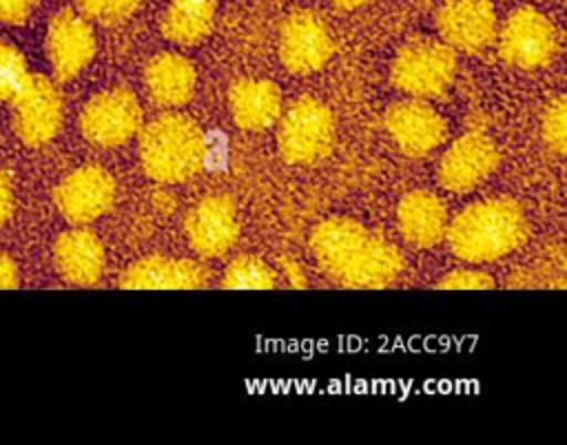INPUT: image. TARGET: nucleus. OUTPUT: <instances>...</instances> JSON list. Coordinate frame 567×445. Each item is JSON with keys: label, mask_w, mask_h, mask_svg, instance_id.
Instances as JSON below:
<instances>
[{"label": "nucleus", "mask_w": 567, "mask_h": 445, "mask_svg": "<svg viewBox=\"0 0 567 445\" xmlns=\"http://www.w3.org/2000/svg\"><path fill=\"white\" fill-rule=\"evenodd\" d=\"M310 250L319 268L346 288H388L403 270L396 246L346 217L317 224L310 235Z\"/></svg>", "instance_id": "1"}, {"label": "nucleus", "mask_w": 567, "mask_h": 445, "mask_svg": "<svg viewBox=\"0 0 567 445\" xmlns=\"http://www.w3.org/2000/svg\"><path fill=\"white\" fill-rule=\"evenodd\" d=\"M450 250L470 263L496 261L514 252L527 235L523 208L509 197L481 199L447 221Z\"/></svg>", "instance_id": "2"}, {"label": "nucleus", "mask_w": 567, "mask_h": 445, "mask_svg": "<svg viewBox=\"0 0 567 445\" xmlns=\"http://www.w3.org/2000/svg\"><path fill=\"white\" fill-rule=\"evenodd\" d=\"M137 153L142 168L151 179L179 184L204 168L208 142L195 120L166 113L142 128Z\"/></svg>", "instance_id": "3"}, {"label": "nucleus", "mask_w": 567, "mask_h": 445, "mask_svg": "<svg viewBox=\"0 0 567 445\" xmlns=\"http://www.w3.org/2000/svg\"><path fill=\"white\" fill-rule=\"evenodd\" d=\"M456 55L445 42L412 40L399 49L390 66L392 84L416 100L441 95L454 80Z\"/></svg>", "instance_id": "4"}, {"label": "nucleus", "mask_w": 567, "mask_h": 445, "mask_svg": "<svg viewBox=\"0 0 567 445\" xmlns=\"http://www.w3.org/2000/svg\"><path fill=\"white\" fill-rule=\"evenodd\" d=\"M277 122V148L288 164L306 166L328 155L334 137V120L330 108L317 97H299Z\"/></svg>", "instance_id": "5"}, {"label": "nucleus", "mask_w": 567, "mask_h": 445, "mask_svg": "<svg viewBox=\"0 0 567 445\" xmlns=\"http://www.w3.org/2000/svg\"><path fill=\"white\" fill-rule=\"evenodd\" d=\"M11 104V122L24 146L49 144L62 128L64 102L58 84L40 73H29Z\"/></svg>", "instance_id": "6"}, {"label": "nucleus", "mask_w": 567, "mask_h": 445, "mask_svg": "<svg viewBox=\"0 0 567 445\" xmlns=\"http://www.w3.org/2000/svg\"><path fill=\"white\" fill-rule=\"evenodd\" d=\"M80 133L97 148H115L133 139L142 126V106L133 91L113 86L95 93L80 111Z\"/></svg>", "instance_id": "7"}, {"label": "nucleus", "mask_w": 567, "mask_h": 445, "mask_svg": "<svg viewBox=\"0 0 567 445\" xmlns=\"http://www.w3.org/2000/svg\"><path fill=\"white\" fill-rule=\"evenodd\" d=\"M498 51L509 66L525 71L545 66L558 51L556 27L545 13L520 7L512 11L501 27Z\"/></svg>", "instance_id": "8"}, {"label": "nucleus", "mask_w": 567, "mask_h": 445, "mask_svg": "<svg viewBox=\"0 0 567 445\" xmlns=\"http://www.w3.org/2000/svg\"><path fill=\"white\" fill-rule=\"evenodd\" d=\"M47 58L58 82L78 77L95 55V33L91 22L73 9L58 11L47 27Z\"/></svg>", "instance_id": "9"}, {"label": "nucleus", "mask_w": 567, "mask_h": 445, "mask_svg": "<svg viewBox=\"0 0 567 445\" xmlns=\"http://www.w3.org/2000/svg\"><path fill=\"white\" fill-rule=\"evenodd\" d=\"M53 201L69 224L84 226L113 208L115 182L100 166H82L55 186Z\"/></svg>", "instance_id": "10"}, {"label": "nucleus", "mask_w": 567, "mask_h": 445, "mask_svg": "<svg viewBox=\"0 0 567 445\" xmlns=\"http://www.w3.org/2000/svg\"><path fill=\"white\" fill-rule=\"evenodd\" d=\"M498 159V148L485 133H465L443 153L439 162V182L450 193H470L496 170Z\"/></svg>", "instance_id": "11"}, {"label": "nucleus", "mask_w": 567, "mask_h": 445, "mask_svg": "<svg viewBox=\"0 0 567 445\" xmlns=\"http://www.w3.org/2000/svg\"><path fill=\"white\" fill-rule=\"evenodd\" d=\"M332 55V38L326 22L312 11L290 13L279 29V60L290 73L319 71Z\"/></svg>", "instance_id": "12"}, {"label": "nucleus", "mask_w": 567, "mask_h": 445, "mask_svg": "<svg viewBox=\"0 0 567 445\" xmlns=\"http://www.w3.org/2000/svg\"><path fill=\"white\" fill-rule=\"evenodd\" d=\"M184 230L190 248L199 257L217 259L226 255L239 237V221L233 199L226 195L204 197L186 215Z\"/></svg>", "instance_id": "13"}, {"label": "nucleus", "mask_w": 567, "mask_h": 445, "mask_svg": "<svg viewBox=\"0 0 567 445\" xmlns=\"http://www.w3.org/2000/svg\"><path fill=\"white\" fill-rule=\"evenodd\" d=\"M496 13L489 0H447L436 11V29L450 49L476 53L496 38Z\"/></svg>", "instance_id": "14"}, {"label": "nucleus", "mask_w": 567, "mask_h": 445, "mask_svg": "<svg viewBox=\"0 0 567 445\" xmlns=\"http://www.w3.org/2000/svg\"><path fill=\"white\" fill-rule=\"evenodd\" d=\"M385 128L399 151L408 157H423L445 139V120L423 100H403L388 108Z\"/></svg>", "instance_id": "15"}, {"label": "nucleus", "mask_w": 567, "mask_h": 445, "mask_svg": "<svg viewBox=\"0 0 567 445\" xmlns=\"http://www.w3.org/2000/svg\"><path fill=\"white\" fill-rule=\"evenodd\" d=\"M206 281L208 272L199 261L159 255L131 263L120 277V286L128 290H197Z\"/></svg>", "instance_id": "16"}, {"label": "nucleus", "mask_w": 567, "mask_h": 445, "mask_svg": "<svg viewBox=\"0 0 567 445\" xmlns=\"http://www.w3.org/2000/svg\"><path fill=\"white\" fill-rule=\"evenodd\" d=\"M53 263L73 286H95L104 272V246L86 228H71L55 239Z\"/></svg>", "instance_id": "17"}, {"label": "nucleus", "mask_w": 567, "mask_h": 445, "mask_svg": "<svg viewBox=\"0 0 567 445\" xmlns=\"http://www.w3.org/2000/svg\"><path fill=\"white\" fill-rule=\"evenodd\" d=\"M401 237L414 248L436 246L447 230L445 204L430 190H412L403 195L396 208Z\"/></svg>", "instance_id": "18"}, {"label": "nucleus", "mask_w": 567, "mask_h": 445, "mask_svg": "<svg viewBox=\"0 0 567 445\" xmlns=\"http://www.w3.org/2000/svg\"><path fill=\"white\" fill-rule=\"evenodd\" d=\"M228 108L244 131H264L281 115V93L270 80L241 77L228 89Z\"/></svg>", "instance_id": "19"}, {"label": "nucleus", "mask_w": 567, "mask_h": 445, "mask_svg": "<svg viewBox=\"0 0 567 445\" xmlns=\"http://www.w3.org/2000/svg\"><path fill=\"white\" fill-rule=\"evenodd\" d=\"M195 69L179 53H159L144 69V84L148 97L164 108L182 106L193 97Z\"/></svg>", "instance_id": "20"}, {"label": "nucleus", "mask_w": 567, "mask_h": 445, "mask_svg": "<svg viewBox=\"0 0 567 445\" xmlns=\"http://www.w3.org/2000/svg\"><path fill=\"white\" fill-rule=\"evenodd\" d=\"M213 22L215 0H171L162 18V33L175 44H197L210 33Z\"/></svg>", "instance_id": "21"}, {"label": "nucleus", "mask_w": 567, "mask_h": 445, "mask_svg": "<svg viewBox=\"0 0 567 445\" xmlns=\"http://www.w3.org/2000/svg\"><path fill=\"white\" fill-rule=\"evenodd\" d=\"M221 286L230 290H270L277 286V275L259 257L241 255L226 266Z\"/></svg>", "instance_id": "22"}, {"label": "nucleus", "mask_w": 567, "mask_h": 445, "mask_svg": "<svg viewBox=\"0 0 567 445\" xmlns=\"http://www.w3.org/2000/svg\"><path fill=\"white\" fill-rule=\"evenodd\" d=\"M29 75L27 60L18 46L0 40V104H9Z\"/></svg>", "instance_id": "23"}, {"label": "nucleus", "mask_w": 567, "mask_h": 445, "mask_svg": "<svg viewBox=\"0 0 567 445\" xmlns=\"http://www.w3.org/2000/svg\"><path fill=\"white\" fill-rule=\"evenodd\" d=\"M543 139L547 146L556 153L563 155L567 146V111H565V97H556L547 104L545 115H543Z\"/></svg>", "instance_id": "24"}, {"label": "nucleus", "mask_w": 567, "mask_h": 445, "mask_svg": "<svg viewBox=\"0 0 567 445\" xmlns=\"http://www.w3.org/2000/svg\"><path fill=\"white\" fill-rule=\"evenodd\" d=\"M78 4L86 15L104 24H115L126 20L137 9L140 0H78Z\"/></svg>", "instance_id": "25"}, {"label": "nucleus", "mask_w": 567, "mask_h": 445, "mask_svg": "<svg viewBox=\"0 0 567 445\" xmlns=\"http://www.w3.org/2000/svg\"><path fill=\"white\" fill-rule=\"evenodd\" d=\"M492 286L494 283L489 275L481 270H470V268L452 270L439 281V288H445V290H487Z\"/></svg>", "instance_id": "26"}, {"label": "nucleus", "mask_w": 567, "mask_h": 445, "mask_svg": "<svg viewBox=\"0 0 567 445\" xmlns=\"http://www.w3.org/2000/svg\"><path fill=\"white\" fill-rule=\"evenodd\" d=\"M38 0H0V22L22 24L33 13Z\"/></svg>", "instance_id": "27"}, {"label": "nucleus", "mask_w": 567, "mask_h": 445, "mask_svg": "<svg viewBox=\"0 0 567 445\" xmlns=\"http://www.w3.org/2000/svg\"><path fill=\"white\" fill-rule=\"evenodd\" d=\"M13 215V182L7 170L0 168V228Z\"/></svg>", "instance_id": "28"}, {"label": "nucleus", "mask_w": 567, "mask_h": 445, "mask_svg": "<svg viewBox=\"0 0 567 445\" xmlns=\"http://www.w3.org/2000/svg\"><path fill=\"white\" fill-rule=\"evenodd\" d=\"M18 286V266L16 261L0 252V290H13Z\"/></svg>", "instance_id": "29"}, {"label": "nucleus", "mask_w": 567, "mask_h": 445, "mask_svg": "<svg viewBox=\"0 0 567 445\" xmlns=\"http://www.w3.org/2000/svg\"><path fill=\"white\" fill-rule=\"evenodd\" d=\"M281 266H284V272H286V279L290 281V286H295V288H303L306 286V275H303V270L295 261L281 259Z\"/></svg>", "instance_id": "30"}, {"label": "nucleus", "mask_w": 567, "mask_h": 445, "mask_svg": "<svg viewBox=\"0 0 567 445\" xmlns=\"http://www.w3.org/2000/svg\"><path fill=\"white\" fill-rule=\"evenodd\" d=\"M337 7H341V9H357V7H363L365 2H370V0H332Z\"/></svg>", "instance_id": "31"}]
</instances>
